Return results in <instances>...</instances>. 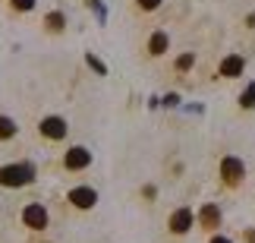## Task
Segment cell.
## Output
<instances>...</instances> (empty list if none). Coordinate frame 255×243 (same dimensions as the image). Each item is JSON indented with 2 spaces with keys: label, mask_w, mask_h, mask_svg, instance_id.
Here are the masks:
<instances>
[{
  "label": "cell",
  "mask_w": 255,
  "mask_h": 243,
  "mask_svg": "<svg viewBox=\"0 0 255 243\" xmlns=\"http://www.w3.org/2000/svg\"><path fill=\"white\" fill-rule=\"evenodd\" d=\"M32 177H35L32 164H6V168H0V183L3 187H25Z\"/></svg>",
  "instance_id": "obj_1"
},
{
  "label": "cell",
  "mask_w": 255,
  "mask_h": 243,
  "mask_svg": "<svg viewBox=\"0 0 255 243\" xmlns=\"http://www.w3.org/2000/svg\"><path fill=\"white\" fill-rule=\"evenodd\" d=\"M22 221H25V228H32V231H44L47 228V212H44V206H38V202L25 206Z\"/></svg>",
  "instance_id": "obj_2"
},
{
  "label": "cell",
  "mask_w": 255,
  "mask_h": 243,
  "mask_svg": "<svg viewBox=\"0 0 255 243\" xmlns=\"http://www.w3.org/2000/svg\"><path fill=\"white\" fill-rule=\"evenodd\" d=\"M63 164H66V171H82V168H88V164H92V152L82 149V145H76V149L66 152Z\"/></svg>",
  "instance_id": "obj_3"
},
{
  "label": "cell",
  "mask_w": 255,
  "mask_h": 243,
  "mask_svg": "<svg viewBox=\"0 0 255 243\" xmlns=\"http://www.w3.org/2000/svg\"><path fill=\"white\" fill-rule=\"evenodd\" d=\"M243 174H246V168H243L240 158H224L221 161V177L227 180V183H240Z\"/></svg>",
  "instance_id": "obj_4"
},
{
  "label": "cell",
  "mask_w": 255,
  "mask_h": 243,
  "mask_svg": "<svg viewBox=\"0 0 255 243\" xmlns=\"http://www.w3.org/2000/svg\"><path fill=\"white\" fill-rule=\"evenodd\" d=\"M66 130H70V126H66L63 117H44L41 120V136H47V139H63Z\"/></svg>",
  "instance_id": "obj_5"
},
{
  "label": "cell",
  "mask_w": 255,
  "mask_h": 243,
  "mask_svg": "<svg viewBox=\"0 0 255 243\" xmlns=\"http://www.w3.org/2000/svg\"><path fill=\"white\" fill-rule=\"evenodd\" d=\"M70 202L76 209H92L95 202H98V193L92 190V187H76L73 193H70Z\"/></svg>",
  "instance_id": "obj_6"
},
{
  "label": "cell",
  "mask_w": 255,
  "mask_h": 243,
  "mask_svg": "<svg viewBox=\"0 0 255 243\" xmlns=\"http://www.w3.org/2000/svg\"><path fill=\"white\" fill-rule=\"evenodd\" d=\"M243 66H246V63H243V57L240 54H230L227 60L221 63V76H224V79H237V76H243Z\"/></svg>",
  "instance_id": "obj_7"
},
{
  "label": "cell",
  "mask_w": 255,
  "mask_h": 243,
  "mask_svg": "<svg viewBox=\"0 0 255 243\" xmlns=\"http://www.w3.org/2000/svg\"><path fill=\"white\" fill-rule=\"evenodd\" d=\"M189 228H192V212L189 209L173 212V218H170V231H173V234H186Z\"/></svg>",
  "instance_id": "obj_8"
},
{
  "label": "cell",
  "mask_w": 255,
  "mask_h": 243,
  "mask_svg": "<svg viewBox=\"0 0 255 243\" xmlns=\"http://www.w3.org/2000/svg\"><path fill=\"white\" fill-rule=\"evenodd\" d=\"M218 225H221V212H218V206H205V209H202V228L214 231Z\"/></svg>",
  "instance_id": "obj_9"
},
{
  "label": "cell",
  "mask_w": 255,
  "mask_h": 243,
  "mask_svg": "<svg viewBox=\"0 0 255 243\" xmlns=\"http://www.w3.org/2000/svg\"><path fill=\"white\" fill-rule=\"evenodd\" d=\"M167 32H154L151 35V41H148V51L154 54V57H158V54H164V51H167Z\"/></svg>",
  "instance_id": "obj_10"
},
{
  "label": "cell",
  "mask_w": 255,
  "mask_h": 243,
  "mask_svg": "<svg viewBox=\"0 0 255 243\" xmlns=\"http://www.w3.org/2000/svg\"><path fill=\"white\" fill-rule=\"evenodd\" d=\"M16 136V123L9 117H0V139H13Z\"/></svg>",
  "instance_id": "obj_11"
},
{
  "label": "cell",
  "mask_w": 255,
  "mask_h": 243,
  "mask_svg": "<svg viewBox=\"0 0 255 243\" xmlns=\"http://www.w3.org/2000/svg\"><path fill=\"white\" fill-rule=\"evenodd\" d=\"M63 22H66V19H63V13H51V16H47V28H51V32H60V28H63Z\"/></svg>",
  "instance_id": "obj_12"
},
{
  "label": "cell",
  "mask_w": 255,
  "mask_h": 243,
  "mask_svg": "<svg viewBox=\"0 0 255 243\" xmlns=\"http://www.w3.org/2000/svg\"><path fill=\"white\" fill-rule=\"evenodd\" d=\"M88 66H92V70H98V73H101V76H104V63H101V60H98V57H92V54H88Z\"/></svg>",
  "instance_id": "obj_13"
},
{
  "label": "cell",
  "mask_w": 255,
  "mask_h": 243,
  "mask_svg": "<svg viewBox=\"0 0 255 243\" xmlns=\"http://www.w3.org/2000/svg\"><path fill=\"white\" fill-rule=\"evenodd\" d=\"M176 66H180V70H189V66H192V54H183L180 60H176Z\"/></svg>",
  "instance_id": "obj_14"
},
{
  "label": "cell",
  "mask_w": 255,
  "mask_h": 243,
  "mask_svg": "<svg viewBox=\"0 0 255 243\" xmlns=\"http://www.w3.org/2000/svg\"><path fill=\"white\" fill-rule=\"evenodd\" d=\"M13 6H16V9H32L35 0H13Z\"/></svg>",
  "instance_id": "obj_15"
},
{
  "label": "cell",
  "mask_w": 255,
  "mask_h": 243,
  "mask_svg": "<svg viewBox=\"0 0 255 243\" xmlns=\"http://www.w3.org/2000/svg\"><path fill=\"white\" fill-rule=\"evenodd\" d=\"M243 104H246V108H252V104H255V85H252V89L246 92V98H243Z\"/></svg>",
  "instance_id": "obj_16"
},
{
  "label": "cell",
  "mask_w": 255,
  "mask_h": 243,
  "mask_svg": "<svg viewBox=\"0 0 255 243\" xmlns=\"http://www.w3.org/2000/svg\"><path fill=\"white\" fill-rule=\"evenodd\" d=\"M158 3H161V0H139V6H142V9H154Z\"/></svg>",
  "instance_id": "obj_17"
},
{
  "label": "cell",
  "mask_w": 255,
  "mask_h": 243,
  "mask_svg": "<svg viewBox=\"0 0 255 243\" xmlns=\"http://www.w3.org/2000/svg\"><path fill=\"white\" fill-rule=\"evenodd\" d=\"M211 243H230V240H227V237H214Z\"/></svg>",
  "instance_id": "obj_18"
}]
</instances>
